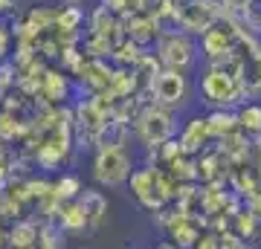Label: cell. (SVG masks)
Wrapping results in <instances>:
<instances>
[{"instance_id":"6da1fadb","label":"cell","mask_w":261,"mask_h":249,"mask_svg":"<svg viewBox=\"0 0 261 249\" xmlns=\"http://www.w3.org/2000/svg\"><path fill=\"white\" fill-rule=\"evenodd\" d=\"M200 102L212 110V107H229L235 110L241 102L250 99V90L244 87L241 75H238V52L229 56L221 64H206L200 81H197Z\"/></svg>"},{"instance_id":"7a4b0ae2","label":"cell","mask_w":261,"mask_h":249,"mask_svg":"<svg viewBox=\"0 0 261 249\" xmlns=\"http://www.w3.org/2000/svg\"><path fill=\"white\" fill-rule=\"evenodd\" d=\"M130 125H134L137 139L151 151V148L163 145L166 139L177 136V110H171V107L157 104V102H145Z\"/></svg>"},{"instance_id":"3957f363","label":"cell","mask_w":261,"mask_h":249,"mask_svg":"<svg viewBox=\"0 0 261 249\" xmlns=\"http://www.w3.org/2000/svg\"><path fill=\"white\" fill-rule=\"evenodd\" d=\"M154 44H157L154 52H157L160 64L171 67V70H183V73H186L189 67H195L197 56H200L195 35H189L183 29H163Z\"/></svg>"},{"instance_id":"277c9868","label":"cell","mask_w":261,"mask_h":249,"mask_svg":"<svg viewBox=\"0 0 261 249\" xmlns=\"http://www.w3.org/2000/svg\"><path fill=\"white\" fill-rule=\"evenodd\" d=\"M130 171H134V159L125 151V145H99L93 157V180L99 185L116 188V185L128 183Z\"/></svg>"},{"instance_id":"5b68a950","label":"cell","mask_w":261,"mask_h":249,"mask_svg":"<svg viewBox=\"0 0 261 249\" xmlns=\"http://www.w3.org/2000/svg\"><path fill=\"white\" fill-rule=\"evenodd\" d=\"M145 93L151 96V102L166 104L171 110H180L183 104L189 102L192 96V81L183 70H171V67H163L148 84H145Z\"/></svg>"},{"instance_id":"8992f818","label":"cell","mask_w":261,"mask_h":249,"mask_svg":"<svg viewBox=\"0 0 261 249\" xmlns=\"http://www.w3.org/2000/svg\"><path fill=\"white\" fill-rule=\"evenodd\" d=\"M154 162L148 165H140L134 168L128 177V188L134 194V200L142 206V209H148V212H160V209H166V200L160 197L157 191V183H154Z\"/></svg>"},{"instance_id":"52a82bcc","label":"cell","mask_w":261,"mask_h":249,"mask_svg":"<svg viewBox=\"0 0 261 249\" xmlns=\"http://www.w3.org/2000/svg\"><path fill=\"white\" fill-rule=\"evenodd\" d=\"M122 26H125V35L142 46L154 44L163 32V23L154 12H128V15H122Z\"/></svg>"},{"instance_id":"ba28073f","label":"cell","mask_w":261,"mask_h":249,"mask_svg":"<svg viewBox=\"0 0 261 249\" xmlns=\"http://www.w3.org/2000/svg\"><path fill=\"white\" fill-rule=\"evenodd\" d=\"M35 99H41V102H47V104H64L67 99H70V81H67L64 70L47 67Z\"/></svg>"},{"instance_id":"9c48e42d","label":"cell","mask_w":261,"mask_h":249,"mask_svg":"<svg viewBox=\"0 0 261 249\" xmlns=\"http://www.w3.org/2000/svg\"><path fill=\"white\" fill-rule=\"evenodd\" d=\"M180 145L186 154H200L212 139H209V130H206V116H192V119L183 122V128L177 133Z\"/></svg>"},{"instance_id":"30bf717a","label":"cell","mask_w":261,"mask_h":249,"mask_svg":"<svg viewBox=\"0 0 261 249\" xmlns=\"http://www.w3.org/2000/svg\"><path fill=\"white\" fill-rule=\"evenodd\" d=\"M111 75H113V67L108 64L105 58H90L87 56L82 73H79V78H82V87H87L90 93H102V90H108Z\"/></svg>"},{"instance_id":"8fae6325","label":"cell","mask_w":261,"mask_h":249,"mask_svg":"<svg viewBox=\"0 0 261 249\" xmlns=\"http://www.w3.org/2000/svg\"><path fill=\"white\" fill-rule=\"evenodd\" d=\"M56 220L61 223V229H64L67 235H79V232L90 229V223H87V212H84V206H82V200H79V197L64 200V203H61Z\"/></svg>"},{"instance_id":"7c38bea8","label":"cell","mask_w":261,"mask_h":249,"mask_svg":"<svg viewBox=\"0 0 261 249\" xmlns=\"http://www.w3.org/2000/svg\"><path fill=\"white\" fill-rule=\"evenodd\" d=\"M206 130H209V139H212V142L224 139L226 133H232V130H238L235 110H229V107H212V110L206 113Z\"/></svg>"},{"instance_id":"4fadbf2b","label":"cell","mask_w":261,"mask_h":249,"mask_svg":"<svg viewBox=\"0 0 261 249\" xmlns=\"http://www.w3.org/2000/svg\"><path fill=\"white\" fill-rule=\"evenodd\" d=\"M79 200H82L84 212H87L90 229H99L105 223V217H108V197H105L102 191H96V188H82Z\"/></svg>"},{"instance_id":"5bb4252c","label":"cell","mask_w":261,"mask_h":249,"mask_svg":"<svg viewBox=\"0 0 261 249\" xmlns=\"http://www.w3.org/2000/svg\"><path fill=\"white\" fill-rule=\"evenodd\" d=\"M6 243H9V246H20V249L38 246V223L29 220V217H18V220L6 229Z\"/></svg>"},{"instance_id":"9a60e30c","label":"cell","mask_w":261,"mask_h":249,"mask_svg":"<svg viewBox=\"0 0 261 249\" xmlns=\"http://www.w3.org/2000/svg\"><path fill=\"white\" fill-rule=\"evenodd\" d=\"M235 119H238V128L247 136H258L261 133V104L258 102H241L235 107Z\"/></svg>"},{"instance_id":"2e32d148","label":"cell","mask_w":261,"mask_h":249,"mask_svg":"<svg viewBox=\"0 0 261 249\" xmlns=\"http://www.w3.org/2000/svg\"><path fill=\"white\" fill-rule=\"evenodd\" d=\"M145 52V46L142 44H137L134 38H122L119 44L113 46V52H111V58H113V64L116 67H134L137 61H140V56Z\"/></svg>"},{"instance_id":"e0dca14e","label":"cell","mask_w":261,"mask_h":249,"mask_svg":"<svg viewBox=\"0 0 261 249\" xmlns=\"http://www.w3.org/2000/svg\"><path fill=\"white\" fill-rule=\"evenodd\" d=\"M84 23V9L79 3H67L56 12V29L58 32H79Z\"/></svg>"},{"instance_id":"ac0fdd59","label":"cell","mask_w":261,"mask_h":249,"mask_svg":"<svg viewBox=\"0 0 261 249\" xmlns=\"http://www.w3.org/2000/svg\"><path fill=\"white\" fill-rule=\"evenodd\" d=\"M56 12L58 9H49V6H32L23 20H27L35 32H47V29L56 26Z\"/></svg>"},{"instance_id":"d6986e66","label":"cell","mask_w":261,"mask_h":249,"mask_svg":"<svg viewBox=\"0 0 261 249\" xmlns=\"http://www.w3.org/2000/svg\"><path fill=\"white\" fill-rule=\"evenodd\" d=\"M53 191H56V197L64 203V200H73V197H79L82 194V180L75 174H61L53 183Z\"/></svg>"},{"instance_id":"ffe728a7","label":"cell","mask_w":261,"mask_h":249,"mask_svg":"<svg viewBox=\"0 0 261 249\" xmlns=\"http://www.w3.org/2000/svg\"><path fill=\"white\" fill-rule=\"evenodd\" d=\"M238 20L244 23V29H247V32L261 35V0H247Z\"/></svg>"},{"instance_id":"44dd1931","label":"cell","mask_w":261,"mask_h":249,"mask_svg":"<svg viewBox=\"0 0 261 249\" xmlns=\"http://www.w3.org/2000/svg\"><path fill=\"white\" fill-rule=\"evenodd\" d=\"M221 235V249H238V246H247V240L238 235V232H218Z\"/></svg>"},{"instance_id":"7402d4cb","label":"cell","mask_w":261,"mask_h":249,"mask_svg":"<svg viewBox=\"0 0 261 249\" xmlns=\"http://www.w3.org/2000/svg\"><path fill=\"white\" fill-rule=\"evenodd\" d=\"M195 246L197 249H221V235L218 232H200Z\"/></svg>"},{"instance_id":"603a6c76","label":"cell","mask_w":261,"mask_h":249,"mask_svg":"<svg viewBox=\"0 0 261 249\" xmlns=\"http://www.w3.org/2000/svg\"><path fill=\"white\" fill-rule=\"evenodd\" d=\"M9 46H12V32L6 26H0V61L9 58Z\"/></svg>"},{"instance_id":"cb8c5ba5","label":"cell","mask_w":261,"mask_h":249,"mask_svg":"<svg viewBox=\"0 0 261 249\" xmlns=\"http://www.w3.org/2000/svg\"><path fill=\"white\" fill-rule=\"evenodd\" d=\"M15 12V0H0V18H6Z\"/></svg>"},{"instance_id":"d4e9b609","label":"cell","mask_w":261,"mask_h":249,"mask_svg":"<svg viewBox=\"0 0 261 249\" xmlns=\"http://www.w3.org/2000/svg\"><path fill=\"white\" fill-rule=\"evenodd\" d=\"M0 246H6V229L0 226Z\"/></svg>"},{"instance_id":"484cf974","label":"cell","mask_w":261,"mask_h":249,"mask_svg":"<svg viewBox=\"0 0 261 249\" xmlns=\"http://www.w3.org/2000/svg\"><path fill=\"white\" fill-rule=\"evenodd\" d=\"M6 93H9V90H6V87L0 84V104H3V99H6Z\"/></svg>"},{"instance_id":"4316f807","label":"cell","mask_w":261,"mask_h":249,"mask_svg":"<svg viewBox=\"0 0 261 249\" xmlns=\"http://www.w3.org/2000/svg\"><path fill=\"white\" fill-rule=\"evenodd\" d=\"M67 3H79V0H67Z\"/></svg>"}]
</instances>
